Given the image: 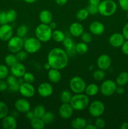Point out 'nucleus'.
<instances>
[{"label":"nucleus","mask_w":128,"mask_h":129,"mask_svg":"<svg viewBox=\"0 0 128 129\" xmlns=\"http://www.w3.org/2000/svg\"><path fill=\"white\" fill-rule=\"evenodd\" d=\"M69 55L65 50L60 48L52 49L47 56V62L51 68L62 70L67 66L69 64Z\"/></svg>","instance_id":"obj_1"},{"label":"nucleus","mask_w":128,"mask_h":129,"mask_svg":"<svg viewBox=\"0 0 128 129\" xmlns=\"http://www.w3.org/2000/svg\"><path fill=\"white\" fill-rule=\"evenodd\" d=\"M89 96L82 93L75 94L72 96L70 104L74 110L82 111L87 108L89 105Z\"/></svg>","instance_id":"obj_2"},{"label":"nucleus","mask_w":128,"mask_h":129,"mask_svg":"<svg viewBox=\"0 0 128 129\" xmlns=\"http://www.w3.org/2000/svg\"><path fill=\"white\" fill-rule=\"evenodd\" d=\"M99 13L104 16H110L117 11V5L113 0H103L98 5Z\"/></svg>","instance_id":"obj_3"},{"label":"nucleus","mask_w":128,"mask_h":129,"mask_svg":"<svg viewBox=\"0 0 128 129\" xmlns=\"http://www.w3.org/2000/svg\"><path fill=\"white\" fill-rule=\"evenodd\" d=\"M52 31L53 30L49 25L41 23L35 28V37L41 41V42H47L51 39Z\"/></svg>","instance_id":"obj_4"},{"label":"nucleus","mask_w":128,"mask_h":129,"mask_svg":"<svg viewBox=\"0 0 128 129\" xmlns=\"http://www.w3.org/2000/svg\"><path fill=\"white\" fill-rule=\"evenodd\" d=\"M70 88L72 91L75 94L83 93L86 88V83L84 79L79 76H74L70 79L69 83Z\"/></svg>","instance_id":"obj_5"},{"label":"nucleus","mask_w":128,"mask_h":129,"mask_svg":"<svg viewBox=\"0 0 128 129\" xmlns=\"http://www.w3.org/2000/svg\"><path fill=\"white\" fill-rule=\"evenodd\" d=\"M41 47V41H40L36 37H29L24 41L23 48L28 54H35L38 52Z\"/></svg>","instance_id":"obj_6"},{"label":"nucleus","mask_w":128,"mask_h":129,"mask_svg":"<svg viewBox=\"0 0 128 129\" xmlns=\"http://www.w3.org/2000/svg\"><path fill=\"white\" fill-rule=\"evenodd\" d=\"M88 110L89 114L92 117L97 118L104 114L105 111V105L101 101L95 100L89 105Z\"/></svg>","instance_id":"obj_7"},{"label":"nucleus","mask_w":128,"mask_h":129,"mask_svg":"<svg viewBox=\"0 0 128 129\" xmlns=\"http://www.w3.org/2000/svg\"><path fill=\"white\" fill-rule=\"evenodd\" d=\"M117 86V84L115 81L111 79H107L102 82L99 88V90L102 95L110 96L115 93Z\"/></svg>","instance_id":"obj_8"},{"label":"nucleus","mask_w":128,"mask_h":129,"mask_svg":"<svg viewBox=\"0 0 128 129\" xmlns=\"http://www.w3.org/2000/svg\"><path fill=\"white\" fill-rule=\"evenodd\" d=\"M24 46V40L23 38L18 36L12 37L8 41V48L11 52L16 54L22 50Z\"/></svg>","instance_id":"obj_9"},{"label":"nucleus","mask_w":128,"mask_h":129,"mask_svg":"<svg viewBox=\"0 0 128 129\" xmlns=\"http://www.w3.org/2000/svg\"><path fill=\"white\" fill-rule=\"evenodd\" d=\"M19 92L25 98H31L35 94V88L32 83L23 82L20 85Z\"/></svg>","instance_id":"obj_10"},{"label":"nucleus","mask_w":128,"mask_h":129,"mask_svg":"<svg viewBox=\"0 0 128 129\" xmlns=\"http://www.w3.org/2000/svg\"><path fill=\"white\" fill-rule=\"evenodd\" d=\"M38 93L43 98L50 96L53 93V88L52 85L48 82L41 83L37 88Z\"/></svg>","instance_id":"obj_11"},{"label":"nucleus","mask_w":128,"mask_h":129,"mask_svg":"<svg viewBox=\"0 0 128 129\" xmlns=\"http://www.w3.org/2000/svg\"><path fill=\"white\" fill-rule=\"evenodd\" d=\"M112 64L111 58L107 54H102L97 59V66L98 68L104 71L108 70Z\"/></svg>","instance_id":"obj_12"},{"label":"nucleus","mask_w":128,"mask_h":129,"mask_svg":"<svg viewBox=\"0 0 128 129\" xmlns=\"http://www.w3.org/2000/svg\"><path fill=\"white\" fill-rule=\"evenodd\" d=\"M13 29L9 24H4L0 26V40L2 41H8L13 37Z\"/></svg>","instance_id":"obj_13"},{"label":"nucleus","mask_w":128,"mask_h":129,"mask_svg":"<svg viewBox=\"0 0 128 129\" xmlns=\"http://www.w3.org/2000/svg\"><path fill=\"white\" fill-rule=\"evenodd\" d=\"M63 45L65 49V52L69 56H74L77 54L75 50V44L72 39L68 37H65L64 40L62 42Z\"/></svg>","instance_id":"obj_14"},{"label":"nucleus","mask_w":128,"mask_h":129,"mask_svg":"<svg viewBox=\"0 0 128 129\" xmlns=\"http://www.w3.org/2000/svg\"><path fill=\"white\" fill-rule=\"evenodd\" d=\"M74 110L70 103H62L58 109V113L61 118L69 119L72 116Z\"/></svg>","instance_id":"obj_15"},{"label":"nucleus","mask_w":128,"mask_h":129,"mask_svg":"<svg viewBox=\"0 0 128 129\" xmlns=\"http://www.w3.org/2000/svg\"><path fill=\"white\" fill-rule=\"evenodd\" d=\"M125 41L124 36L120 33L112 34L109 38V43L112 47L115 48H119L122 46Z\"/></svg>","instance_id":"obj_16"},{"label":"nucleus","mask_w":128,"mask_h":129,"mask_svg":"<svg viewBox=\"0 0 128 129\" xmlns=\"http://www.w3.org/2000/svg\"><path fill=\"white\" fill-rule=\"evenodd\" d=\"M15 107L18 112L20 113H26L30 110L31 105L28 100L24 98H19L15 102Z\"/></svg>","instance_id":"obj_17"},{"label":"nucleus","mask_w":128,"mask_h":129,"mask_svg":"<svg viewBox=\"0 0 128 129\" xmlns=\"http://www.w3.org/2000/svg\"><path fill=\"white\" fill-rule=\"evenodd\" d=\"M89 30L92 35H101L105 31V26L102 23L99 21H92L89 25Z\"/></svg>","instance_id":"obj_18"},{"label":"nucleus","mask_w":128,"mask_h":129,"mask_svg":"<svg viewBox=\"0 0 128 129\" xmlns=\"http://www.w3.org/2000/svg\"><path fill=\"white\" fill-rule=\"evenodd\" d=\"M10 68H11L10 71H11V74L15 76L17 78L23 76L25 73L26 72L25 66L20 62H17Z\"/></svg>","instance_id":"obj_19"},{"label":"nucleus","mask_w":128,"mask_h":129,"mask_svg":"<svg viewBox=\"0 0 128 129\" xmlns=\"http://www.w3.org/2000/svg\"><path fill=\"white\" fill-rule=\"evenodd\" d=\"M1 124L5 129H15L17 127V121L13 116L7 115L2 119Z\"/></svg>","instance_id":"obj_20"},{"label":"nucleus","mask_w":128,"mask_h":129,"mask_svg":"<svg viewBox=\"0 0 128 129\" xmlns=\"http://www.w3.org/2000/svg\"><path fill=\"white\" fill-rule=\"evenodd\" d=\"M6 82H7L8 88V89L9 91L13 93L19 91V88H20V83H18L17 78L15 76L11 75L9 76L6 78Z\"/></svg>","instance_id":"obj_21"},{"label":"nucleus","mask_w":128,"mask_h":129,"mask_svg":"<svg viewBox=\"0 0 128 129\" xmlns=\"http://www.w3.org/2000/svg\"><path fill=\"white\" fill-rule=\"evenodd\" d=\"M69 32L72 36L79 37L84 32V26L79 22L72 23L69 26Z\"/></svg>","instance_id":"obj_22"},{"label":"nucleus","mask_w":128,"mask_h":129,"mask_svg":"<svg viewBox=\"0 0 128 129\" xmlns=\"http://www.w3.org/2000/svg\"><path fill=\"white\" fill-rule=\"evenodd\" d=\"M48 78L51 83H57L60 81L61 79V74L60 70L51 68L48 71Z\"/></svg>","instance_id":"obj_23"},{"label":"nucleus","mask_w":128,"mask_h":129,"mask_svg":"<svg viewBox=\"0 0 128 129\" xmlns=\"http://www.w3.org/2000/svg\"><path fill=\"white\" fill-rule=\"evenodd\" d=\"M39 20L41 23L49 25L52 21L53 15L51 11L47 10H42L39 14Z\"/></svg>","instance_id":"obj_24"},{"label":"nucleus","mask_w":128,"mask_h":129,"mask_svg":"<svg viewBox=\"0 0 128 129\" xmlns=\"http://www.w3.org/2000/svg\"><path fill=\"white\" fill-rule=\"evenodd\" d=\"M87 124L86 120L82 117H75L71 121L70 125L74 129H84Z\"/></svg>","instance_id":"obj_25"},{"label":"nucleus","mask_w":128,"mask_h":129,"mask_svg":"<svg viewBox=\"0 0 128 129\" xmlns=\"http://www.w3.org/2000/svg\"><path fill=\"white\" fill-rule=\"evenodd\" d=\"M115 83L117 86H124L128 83V73L126 71H122L119 73L115 79Z\"/></svg>","instance_id":"obj_26"},{"label":"nucleus","mask_w":128,"mask_h":129,"mask_svg":"<svg viewBox=\"0 0 128 129\" xmlns=\"http://www.w3.org/2000/svg\"><path fill=\"white\" fill-rule=\"evenodd\" d=\"M99 91V87L97 84L94 83H90L85 88V93L89 96H95Z\"/></svg>","instance_id":"obj_27"},{"label":"nucleus","mask_w":128,"mask_h":129,"mask_svg":"<svg viewBox=\"0 0 128 129\" xmlns=\"http://www.w3.org/2000/svg\"><path fill=\"white\" fill-rule=\"evenodd\" d=\"M30 125L34 129H43L45 127V123L41 118L35 117L30 120Z\"/></svg>","instance_id":"obj_28"},{"label":"nucleus","mask_w":128,"mask_h":129,"mask_svg":"<svg viewBox=\"0 0 128 129\" xmlns=\"http://www.w3.org/2000/svg\"><path fill=\"white\" fill-rule=\"evenodd\" d=\"M88 50H89V47H88L87 44L84 42H79L75 45V50H76L77 54L84 55L87 52Z\"/></svg>","instance_id":"obj_29"},{"label":"nucleus","mask_w":128,"mask_h":129,"mask_svg":"<svg viewBox=\"0 0 128 129\" xmlns=\"http://www.w3.org/2000/svg\"><path fill=\"white\" fill-rule=\"evenodd\" d=\"M65 37V35L62 31L60 30H54L52 31L51 39L56 42H62Z\"/></svg>","instance_id":"obj_30"},{"label":"nucleus","mask_w":128,"mask_h":129,"mask_svg":"<svg viewBox=\"0 0 128 129\" xmlns=\"http://www.w3.org/2000/svg\"><path fill=\"white\" fill-rule=\"evenodd\" d=\"M72 97V95L71 92L65 89V90L62 91L60 93V99L62 103H70Z\"/></svg>","instance_id":"obj_31"},{"label":"nucleus","mask_w":128,"mask_h":129,"mask_svg":"<svg viewBox=\"0 0 128 129\" xmlns=\"http://www.w3.org/2000/svg\"><path fill=\"white\" fill-rule=\"evenodd\" d=\"M89 13L86 8H82L79 10L76 13V18L80 21H84L87 20Z\"/></svg>","instance_id":"obj_32"},{"label":"nucleus","mask_w":128,"mask_h":129,"mask_svg":"<svg viewBox=\"0 0 128 129\" xmlns=\"http://www.w3.org/2000/svg\"><path fill=\"white\" fill-rule=\"evenodd\" d=\"M18 17V13L16 10H11L6 11V18H7L8 23H13L16 21Z\"/></svg>","instance_id":"obj_33"},{"label":"nucleus","mask_w":128,"mask_h":129,"mask_svg":"<svg viewBox=\"0 0 128 129\" xmlns=\"http://www.w3.org/2000/svg\"><path fill=\"white\" fill-rule=\"evenodd\" d=\"M5 64H6V66L9 67H11L13 65L16 63L18 61L17 59H16V55H14L13 54H8V55H6L5 58Z\"/></svg>","instance_id":"obj_34"},{"label":"nucleus","mask_w":128,"mask_h":129,"mask_svg":"<svg viewBox=\"0 0 128 129\" xmlns=\"http://www.w3.org/2000/svg\"><path fill=\"white\" fill-rule=\"evenodd\" d=\"M55 115L51 112H46L43 115L41 118L45 122V124H50L51 123L55 120Z\"/></svg>","instance_id":"obj_35"},{"label":"nucleus","mask_w":128,"mask_h":129,"mask_svg":"<svg viewBox=\"0 0 128 129\" xmlns=\"http://www.w3.org/2000/svg\"><path fill=\"white\" fill-rule=\"evenodd\" d=\"M92 76L95 81H102L105 77V71L100 69H97L93 73Z\"/></svg>","instance_id":"obj_36"},{"label":"nucleus","mask_w":128,"mask_h":129,"mask_svg":"<svg viewBox=\"0 0 128 129\" xmlns=\"http://www.w3.org/2000/svg\"><path fill=\"white\" fill-rule=\"evenodd\" d=\"M45 112H46V110H45V107L41 105L36 106L33 110V113L35 117H38V118H41Z\"/></svg>","instance_id":"obj_37"},{"label":"nucleus","mask_w":128,"mask_h":129,"mask_svg":"<svg viewBox=\"0 0 128 129\" xmlns=\"http://www.w3.org/2000/svg\"><path fill=\"white\" fill-rule=\"evenodd\" d=\"M28 31V28L26 25H21L18 27L16 30V35L20 37L23 38L27 34Z\"/></svg>","instance_id":"obj_38"},{"label":"nucleus","mask_w":128,"mask_h":129,"mask_svg":"<svg viewBox=\"0 0 128 129\" xmlns=\"http://www.w3.org/2000/svg\"><path fill=\"white\" fill-rule=\"evenodd\" d=\"M8 114V108L5 103L0 102V119H3Z\"/></svg>","instance_id":"obj_39"},{"label":"nucleus","mask_w":128,"mask_h":129,"mask_svg":"<svg viewBox=\"0 0 128 129\" xmlns=\"http://www.w3.org/2000/svg\"><path fill=\"white\" fill-rule=\"evenodd\" d=\"M9 69L6 65L0 64V79H5L8 76Z\"/></svg>","instance_id":"obj_40"},{"label":"nucleus","mask_w":128,"mask_h":129,"mask_svg":"<svg viewBox=\"0 0 128 129\" xmlns=\"http://www.w3.org/2000/svg\"><path fill=\"white\" fill-rule=\"evenodd\" d=\"M28 55V53L26 50H21L20 51L16 53V57L18 62H22L26 60Z\"/></svg>","instance_id":"obj_41"},{"label":"nucleus","mask_w":128,"mask_h":129,"mask_svg":"<svg viewBox=\"0 0 128 129\" xmlns=\"http://www.w3.org/2000/svg\"><path fill=\"white\" fill-rule=\"evenodd\" d=\"M23 79L24 82L28 83H33L35 81V76L31 73L26 72L23 75Z\"/></svg>","instance_id":"obj_42"},{"label":"nucleus","mask_w":128,"mask_h":129,"mask_svg":"<svg viewBox=\"0 0 128 129\" xmlns=\"http://www.w3.org/2000/svg\"><path fill=\"white\" fill-rule=\"evenodd\" d=\"M94 125L96 127L97 129H102L105 127V122L103 118H100V117H97L94 122Z\"/></svg>","instance_id":"obj_43"},{"label":"nucleus","mask_w":128,"mask_h":129,"mask_svg":"<svg viewBox=\"0 0 128 129\" xmlns=\"http://www.w3.org/2000/svg\"><path fill=\"white\" fill-rule=\"evenodd\" d=\"M80 37H81L82 41L86 44H89L92 40V36L90 32H84Z\"/></svg>","instance_id":"obj_44"},{"label":"nucleus","mask_w":128,"mask_h":129,"mask_svg":"<svg viewBox=\"0 0 128 129\" xmlns=\"http://www.w3.org/2000/svg\"><path fill=\"white\" fill-rule=\"evenodd\" d=\"M87 10L89 12V15H94L96 14L99 13V9H98V6L96 5H93L89 4L87 7Z\"/></svg>","instance_id":"obj_45"},{"label":"nucleus","mask_w":128,"mask_h":129,"mask_svg":"<svg viewBox=\"0 0 128 129\" xmlns=\"http://www.w3.org/2000/svg\"><path fill=\"white\" fill-rule=\"evenodd\" d=\"M118 3L122 10L128 11V0H118Z\"/></svg>","instance_id":"obj_46"},{"label":"nucleus","mask_w":128,"mask_h":129,"mask_svg":"<svg viewBox=\"0 0 128 129\" xmlns=\"http://www.w3.org/2000/svg\"><path fill=\"white\" fill-rule=\"evenodd\" d=\"M8 23L6 18V12L5 11H0V25Z\"/></svg>","instance_id":"obj_47"},{"label":"nucleus","mask_w":128,"mask_h":129,"mask_svg":"<svg viewBox=\"0 0 128 129\" xmlns=\"http://www.w3.org/2000/svg\"><path fill=\"white\" fill-rule=\"evenodd\" d=\"M120 47H121V50L123 54L128 55V40H125Z\"/></svg>","instance_id":"obj_48"},{"label":"nucleus","mask_w":128,"mask_h":129,"mask_svg":"<svg viewBox=\"0 0 128 129\" xmlns=\"http://www.w3.org/2000/svg\"><path fill=\"white\" fill-rule=\"evenodd\" d=\"M8 86L6 81H4V79H0V91H5L7 90Z\"/></svg>","instance_id":"obj_49"},{"label":"nucleus","mask_w":128,"mask_h":129,"mask_svg":"<svg viewBox=\"0 0 128 129\" xmlns=\"http://www.w3.org/2000/svg\"><path fill=\"white\" fill-rule=\"evenodd\" d=\"M122 34L124 36L125 40H128V23H127L123 27L122 30Z\"/></svg>","instance_id":"obj_50"},{"label":"nucleus","mask_w":128,"mask_h":129,"mask_svg":"<svg viewBox=\"0 0 128 129\" xmlns=\"http://www.w3.org/2000/svg\"><path fill=\"white\" fill-rule=\"evenodd\" d=\"M124 92H125V89H124V86H117L116 88V91H115V93H117L118 94H124Z\"/></svg>","instance_id":"obj_51"},{"label":"nucleus","mask_w":128,"mask_h":129,"mask_svg":"<svg viewBox=\"0 0 128 129\" xmlns=\"http://www.w3.org/2000/svg\"><path fill=\"white\" fill-rule=\"evenodd\" d=\"M26 117L28 118V119L30 120H31V119H33V118H35V114H34V113H33V111L29 110L28 112H26Z\"/></svg>","instance_id":"obj_52"},{"label":"nucleus","mask_w":128,"mask_h":129,"mask_svg":"<svg viewBox=\"0 0 128 129\" xmlns=\"http://www.w3.org/2000/svg\"><path fill=\"white\" fill-rule=\"evenodd\" d=\"M55 1L59 6H63L67 3L68 0H55Z\"/></svg>","instance_id":"obj_53"},{"label":"nucleus","mask_w":128,"mask_h":129,"mask_svg":"<svg viewBox=\"0 0 128 129\" xmlns=\"http://www.w3.org/2000/svg\"><path fill=\"white\" fill-rule=\"evenodd\" d=\"M100 1H101V0H89V4L93 5H96V6H98L99 5Z\"/></svg>","instance_id":"obj_54"},{"label":"nucleus","mask_w":128,"mask_h":129,"mask_svg":"<svg viewBox=\"0 0 128 129\" xmlns=\"http://www.w3.org/2000/svg\"><path fill=\"white\" fill-rule=\"evenodd\" d=\"M49 26H50V27L51 28V30H55V29L56 28V26H57V25H56V22H55V21H51V23H50V24H49Z\"/></svg>","instance_id":"obj_55"},{"label":"nucleus","mask_w":128,"mask_h":129,"mask_svg":"<svg viewBox=\"0 0 128 129\" xmlns=\"http://www.w3.org/2000/svg\"><path fill=\"white\" fill-rule=\"evenodd\" d=\"M84 129H97V128L94 124H87Z\"/></svg>","instance_id":"obj_56"},{"label":"nucleus","mask_w":128,"mask_h":129,"mask_svg":"<svg viewBox=\"0 0 128 129\" xmlns=\"http://www.w3.org/2000/svg\"><path fill=\"white\" fill-rule=\"evenodd\" d=\"M121 129H128V122H125L120 126Z\"/></svg>","instance_id":"obj_57"},{"label":"nucleus","mask_w":128,"mask_h":129,"mask_svg":"<svg viewBox=\"0 0 128 129\" xmlns=\"http://www.w3.org/2000/svg\"><path fill=\"white\" fill-rule=\"evenodd\" d=\"M43 67H44V69H45L46 70H47V71H48L49 69H50L51 68V66H50V64H49L48 62L45 63V64H44Z\"/></svg>","instance_id":"obj_58"},{"label":"nucleus","mask_w":128,"mask_h":129,"mask_svg":"<svg viewBox=\"0 0 128 129\" xmlns=\"http://www.w3.org/2000/svg\"><path fill=\"white\" fill-rule=\"evenodd\" d=\"M25 3H29V4H32L34 3L35 2H36V0H23Z\"/></svg>","instance_id":"obj_59"},{"label":"nucleus","mask_w":128,"mask_h":129,"mask_svg":"<svg viewBox=\"0 0 128 129\" xmlns=\"http://www.w3.org/2000/svg\"><path fill=\"white\" fill-rule=\"evenodd\" d=\"M127 18H128V11H127Z\"/></svg>","instance_id":"obj_60"},{"label":"nucleus","mask_w":128,"mask_h":129,"mask_svg":"<svg viewBox=\"0 0 128 129\" xmlns=\"http://www.w3.org/2000/svg\"><path fill=\"white\" fill-rule=\"evenodd\" d=\"M71 1H73V0H71Z\"/></svg>","instance_id":"obj_61"}]
</instances>
